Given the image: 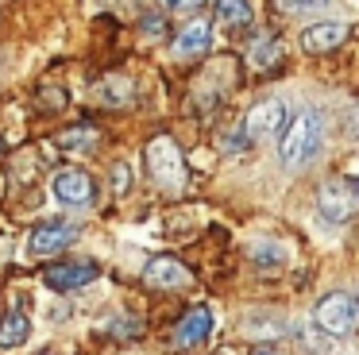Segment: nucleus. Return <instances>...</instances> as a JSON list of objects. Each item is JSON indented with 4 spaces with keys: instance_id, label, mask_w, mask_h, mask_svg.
<instances>
[{
    "instance_id": "f257e3e1",
    "label": "nucleus",
    "mask_w": 359,
    "mask_h": 355,
    "mask_svg": "<svg viewBox=\"0 0 359 355\" xmlns=\"http://www.w3.org/2000/svg\"><path fill=\"white\" fill-rule=\"evenodd\" d=\"M320 147H325V116L313 112V108L282 128V162H286V166H305V162H313L320 154Z\"/></svg>"
},
{
    "instance_id": "f03ea898",
    "label": "nucleus",
    "mask_w": 359,
    "mask_h": 355,
    "mask_svg": "<svg viewBox=\"0 0 359 355\" xmlns=\"http://www.w3.org/2000/svg\"><path fill=\"white\" fill-rule=\"evenodd\" d=\"M313 324L325 336H351V328L359 324V305L348 293H325L313 309Z\"/></svg>"
},
{
    "instance_id": "7ed1b4c3",
    "label": "nucleus",
    "mask_w": 359,
    "mask_h": 355,
    "mask_svg": "<svg viewBox=\"0 0 359 355\" xmlns=\"http://www.w3.org/2000/svg\"><path fill=\"white\" fill-rule=\"evenodd\" d=\"M147 170L155 182L163 185H182V178H186V166H182V154L178 147H174V139L158 135L147 143Z\"/></svg>"
},
{
    "instance_id": "20e7f679",
    "label": "nucleus",
    "mask_w": 359,
    "mask_h": 355,
    "mask_svg": "<svg viewBox=\"0 0 359 355\" xmlns=\"http://www.w3.org/2000/svg\"><path fill=\"white\" fill-rule=\"evenodd\" d=\"M50 193H55L58 205L66 208H81V205H93L97 197V185L86 170H58L55 182H50Z\"/></svg>"
},
{
    "instance_id": "39448f33",
    "label": "nucleus",
    "mask_w": 359,
    "mask_h": 355,
    "mask_svg": "<svg viewBox=\"0 0 359 355\" xmlns=\"http://www.w3.org/2000/svg\"><path fill=\"white\" fill-rule=\"evenodd\" d=\"M290 123V108L282 100H259L248 116H243V135L248 139H271Z\"/></svg>"
},
{
    "instance_id": "423d86ee",
    "label": "nucleus",
    "mask_w": 359,
    "mask_h": 355,
    "mask_svg": "<svg viewBox=\"0 0 359 355\" xmlns=\"http://www.w3.org/2000/svg\"><path fill=\"white\" fill-rule=\"evenodd\" d=\"M97 274H101V267L89 262V259H81V262H55V267L43 270V282H47L50 290H58V293H70V290H81V286L97 282Z\"/></svg>"
},
{
    "instance_id": "0eeeda50",
    "label": "nucleus",
    "mask_w": 359,
    "mask_h": 355,
    "mask_svg": "<svg viewBox=\"0 0 359 355\" xmlns=\"http://www.w3.org/2000/svg\"><path fill=\"white\" fill-rule=\"evenodd\" d=\"M317 208H320L325 220L340 224V220H351V216H355L359 197L351 193L348 182H325V185H320V193H317Z\"/></svg>"
},
{
    "instance_id": "6e6552de",
    "label": "nucleus",
    "mask_w": 359,
    "mask_h": 355,
    "mask_svg": "<svg viewBox=\"0 0 359 355\" xmlns=\"http://www.w3.org/2000/svg\"><path fill=\"white\" fill-rule=\"evenodd\" d=\"M74 239H78V228L66 220H47L39 224V228H32V236H27V255H55L62 251V247H70Z\"/></svg>"
},
{
    "instance_id": "1a4fd4ad",
    "label": "nucleus",
    "mask_w": 359,
    "mask_h": 355,
    "mask_svg": "<svg viewBox=\"0 0 359 355\" xmlns=\"http://www.w3.org/2000/svg\"><path fill=\"white\" fill-rule=\"evenodd\" d=\"M348 43V23L340 20H320V23H309L302 31V46L313 54H325V51H336V46Z\"/></svg>"
},
{
    "instance_id": "9d476101",
    "label": "nucleus",
    "mask_w": 359,
    "mask_h": 355,
    "mask_svg": "<svg viewBox=\"0 0 359 355\" xmlns=\"http://www.w3.org/2000/svg\"><path fill=\"white\" fill-rule=\"evenodd\" d=\"M212 332V309L209 305H197L194 313H186L174 328V347H197L205 344Z\"/></svg>"
},
{
    "instance_id": "9b49d317",
    "label": "nucleus",
    "mask_w": 359,
    "mask_h": 355,
    "mask_svg": "<svg viewBox=\"0 0 359 355\" xmlns=\"http://www.w3.org/2000/svg\"><path fill=\"white\" fill-rule=\"evenodd\" d=\"M143 278H147L151 286H158V290H182V286L194 282V274H189L186 267H182L178 259H151L147 270H143Z\"/></svg>"
},
{
    "instance_id": "f8f14e48",
    "label": "nucleus",
    "mask_w": 359,
    "mask_h": 355,
    "mask_svg": "<svg viewBox=\"0 0 359 355\" xmlns=\"http://www.w3.org/2000/svg\"><path fill=\"white\" fill-rule=\"evenodd\" d=\"M209 43H212V27L205 20H197V23H189L186 31L174 35V54H178V58H197V54L209 51Z\"/></svg>"
},
{
    "instance_id": "ddd939ff",
    "label": "nucleus",
    "mask_w": 359,
    "mask_h": 355,
    "mask_svg": "<svg viewBox=\"0 0 359 355\" xmlns=\"http://www.w3.org/2000/svg\"><path fill=\"white\" fill-rule=\"evenodd\" d=\"M32 336V316L24 309H12L8 316H0V347H24Z\"/></svg>"
},
{
    "instance_id": "4468645a",
    "label": "nucleus",
    "mask_w": 359,
    "mask_h": 355,
    "mask_svg": "<svg viewBox=\"0 0 359 355\" xmlns=\"http://www.w3.org/2000/svg\"><path fill=\"white\" fill-rule=\"evenodd\" d=\"M248 58H251L255 69H271L274 62L282 58V39L278 35H259L255 43L248 46Z\"/></svg>"
},
{
    "instance_id": "2eb2a0df",
    "label": "nucleus",
    "mask_w": 359,
    "mask_h": 355,
    "mask_svg": "<svg viewBox=\"0 0 359 355\" xmlns=\"http://www.w3.org/2000/svg\"><path fill=\"white\" fill-rule=\"evenodd\" d=\"M217 20L224 27H248L255 20V8L251 0H217Z\"/></svg>"
},
{
    "instance_id": "dca6fc26",
    "label": "nucleus",
    "mask_w": 359,
    "mask_h": 355,
    "mask_svg": "<svg viewBox=\"0 0 359 355\" xmlns=\"http://www.w3.org/2000/svg\"><path fill=\"white\" fill-rule=\"evenodd\" d=\"M97 139H101V131H97V128H89V123H81V128L62 131V135H58V147H62V151L81 154V151H93V147H97Z\"/></svg>"
},
{
    "instance_id": "f3484780",
    "label": "nucleus",
    "mask_w": 359,
    "mask_h": 355,
    "mask_svg": "<svg viewBox=\"0 0 359 355\" xmlns=\"http://www.w3.org/2000/svg\"><path fill=\"white\" fill-rule=\"evenodd\" d=\"M101 97L109 100L112 108H124L128 100H132V81H128L124 74H109L101 81Z\"/></svg>"
},
{
    "instance_id": "a211bd4d",
    "label": "nucleus",
    "mask_w": 359,
    "mask_h": 355,
    "mask_svg": "<svg viewBox=\"0 0 359 355\" xmlns=\"http://www.w3.org/2000/svg\"><path fill=\"white\" fill-rule=\"evenodd\" d=\"M282 259H286V255H282L278 247H259V251H255L259 270H282Z\"/></svg>"
},
{
    "instance_id": "6ab92c4d",
    "label": "nucleus",
    "mask_w": 359,
    "mask_h": 355,
    "mask_svg": "<svg viewBox=\"0 0 359 355\" xmlns=\"http://www.w3.org/2000/svg\"><path fill=\"white\" fill-rule=\"evenodd\" d=\"M286 12H297V15H305V12H320V8H328V0H278Z\"/></svg>"
},
{
    "instance_id": "aec40b11",
    "label": "nucleus",
    "mask_w": 359,
    "mask_h": 355,
    "mask_svg": "<svg viewBox=\"0 0 359 355\" xmlns=\"http://www.w3.org/2000/svg\"><path fill=\"white\" fill-rule=\"evenodd\" d=\"M205 0H163V8H170V12H194V8H201Z\"/></svg>"
},
{
    "instance_id": "412c9836",
    "label": "nucleus",
    "mask_w": 359,
    "mask_h": 355,
    "mask_svg": "<svg viewBox=\"0 0 359 355\" xmlns=\"http://www.w3.org/2000/svg\"><path fill=\"white\" fill-rule=\"evenodd\" d=\"M112 185H116V193H124L128 185H132V170H128V166H116V174H112Z\"/></svg>"
},
{
    "instance_id": "4be33fe9",
    "label": "nucleus",
    "mask_w": 359,
    "mask_h": 355,
    "mask_svg": "<svg viewBox=\"0 0 359 355\" xmlns=\"http://www.w3.org/2000/svg\"><path fill=\"white\" fill-rule=\"evenodd\" d=\"M143 31H147V35H166V23L163 20H151V15H147V20H143Z\"/></svg>"
},
{
    "instance_id": "5701e85b",
    "label": "nucleus",
    "mask_w": 359,
    "mask_h": 355,
    "mask_svg": "<svg viewBox=\"0 0 359 355\" xmlns=\"http://www.w3.org/2000/svg\"><path fill=\"white\" fill-rule=\"evenodd\" d=\"M348 135L359 143V108H351V116H348Z\"/></svg>"
},
{
    "instance_id": "b1692460",
    "label": "nucleus",
    "mask_w": 359,
    "mask_h": 355,
    "mask_svg": "<svg viewBox=\"0 0 359 355\" xmlns=\"http://www.w3.org/2000/svg\"><path fill=\"white\" fill-rule=\"evenodd\" d=\"M255 355H278V351H255Z\"/></svg>"
},
{
    "instance_id": "393cba45",
    "label": "nucleus",
    "mask_w": 359,
    "mask_h": 355,
    "mask_svg": "<svg viewBox=\"0 0 359 355\" xmlns=\"http://www.w3.org/2000/svg\"><path fill=\"white\" fill-rule=\"evenodd\" d=\"M0 151H4V139H0Z\"/></svg>"
},
{
    "instance_id": "a878e982",
    "label": "nucleus",
    "mask_w": 359,
    "mask_h": 355,
    "mask_svg": "<svg viewBox=\"0 0 359 355\" xmlns=\"http://www.w3.org/2000/svg\"><path fill=\"white\" fill-rule=\"evenodd\" d=\"M220 355H228V351H220Z\"/></svg>"
},
{
    "instance_id": "bb28decb",
    "label": "nucleus",
    "mask_w": 359,
    "mask_h": 355,
    "mask_svg": "<svg viewBox=\"0 0 359 355\" xmlns=\"http://www.w3.org/2000/svg\"><path fill=\"white\" fill-rule=\"evenodd\" d=\"M355 305H359V301H355Z\"/></svg>"
}]
</instances>
